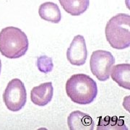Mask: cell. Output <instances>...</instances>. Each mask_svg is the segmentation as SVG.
<instances>
[{"label": "cell", "instance_id": "4fadbf2b", "mask_svg": "<svg viewBox=\"0 0 130 130\" xmlns=\"http://www.w3.org/2000/svg\"><path fill=\"white\" fill-rule=\"evenodd\" d=\"M1 71H2V61L0 59V74H1Z\"/></svg>", "mask_w": 130, "mask_h": 130}, {"label": "cell", "instance_id": "5b68a950", "mask_svg": "<svg viewBox=\"0 0 130 130\" xmlns=\"http://www.w3.org/2000/svg\"><path fill=\"white\" fill-rule=\"evenodd\" d=\"M115 63V59L111 52L103 50L93 51L90 61V67L93 75L100 81H106Z\"/></svg>", "mask_w": 130, "mask_h": 130}, {"label": "cell", "instance_id": "277c9868", "mask_svg": "<svg viewBox=\"0 0 130 130\" xmlns=\"http://www.w3.org/2000/svg\"><path fill=\"white\" fill-rule=\"evenodd\" d=\"M4 102L12 111H18L25 105L27 93L23 83L19 79H13L7 84L3 94Z\"/></svg>", "mask_w": 130, "mask_h": 130}, {"label": "cell", "instance_id": "3957f363", "mask_svg": "<svg viewBox=\"0 0 130 130\" xmlns=\"http://www.w3.org/2000/svg\"><path fill=\"white\" fill-rule=\"evenodd\" d=\"M106 38L110 46L118 50L130 46V16L120 13L113 16L107 23Z\"/></svg>", "mask_w": 130, "mask_h": 130}, {"label": "cell", "instance_id": "7c38bea8", "mask_svg": "<svg viewBox=\"0 0 130 130\" xmlns=\"http://www.w3.org/2000/svg\"><path fill=\"white\" fill-rule=\"evenodd\" d=\"M36 64H37L38 70L45 74L51 72L54 67L52 59L46 56H42L38 57Z\"/></svg>", "mask_w": 130, "mask_h": 130}, {"label": "cell", "instance_id": "8fae6325", "mask_svg": "<svg viewBox=\"0 0 130 130\" xmlns=\"http://www.w3.org/2000/svg\"><path fill=\"white\" fill-rule=\"evenodd\" d=\"M65 11L72 16H79L88 9L90 0H59Z\"/></svg>", "mask_w": 130, "mask_h": 130}, {"label": "cell", "instance_id": "ba28073f", "mask_svg": "<svg viewBox=\"0 0 130 130\" xmlns=\"http://www.w3.org/2000/svg\"><path fill=\"white\" fill-rule=\"evenodd\" d=\"M67 123L71 130L87 129H94V121L88 114L79 111H74L70 113Z\"/></svg>", "mask_w": 130, "mask_h": 130}, {"label": "cell", "instance_id": "8992f818", "mask_svg": "<svg viewBox=\"0 0 130 130\" xmlns=\"http://www.w3.org/2000/svg\"><path fill=\"white\" fill-rule=\"evenodd\" d=\"M67 57L70 64L75 66H82L86 62L88 50L83 36H74L67 51Z\"/></svg>", "mask_w": 130, "mask_h": 130}, {"label": "cell", "instance_id": "30bf717a", "mask_svg": "<svg viewBox=\"0 0 130 130\" xmlns=\"http://www.w3.org/2000/svg\"><path fill=\"white\" fill-rule=\"evenodd\" d=\"M38 14L41 18L51 23H59L61 19L59 6L51 2H46L41 5L38 9Z\"/></svg>", "mask_w": 130, "mask_h": 130}, {"label": "cell", "instance_id": "6da1fadb", "mask_svg": "<svg viewBox=\"0 0 130 130\" xmlns=\"http://www.w3.org/2000/svg\"><path fill=\"white\" fill-rule=\"evenodd\" d=\"M66 93L75 103L80 105L90 104L94 101L97 96V84L87 74H74L67 81Z\"/></svg>", "mask_w": 130, "mask_h": 130}, {"label": "cell", "instance_id": "7a4b0ae2", "mask_svg": "<svg viewBox=\"0 0 130 130\" xmlns=\"http://www.w3.org/2000/svg\"><path fill=\"white\" fill-rule=\"evenodd\" d=\"M29 42L26 34L20 28L7 27L0 32V52L9 59H18L28 51Z\"/></svg>", "mask_w": 130, "mask_h": 130}, {"label": "cell", "instance_id": "52a82bcc", "mask_svg": "<svg viewBox=\"0 0 130 130\" xmlns=\"http://www.w3.org/2000/svg\"><path fill=\"white\" fill-rule=\"evenodd\" d=\"M54 95V88L51 82L34 87L30 92V99L35 105L44 106L51 102Z\"/></svg>", "mask_w": 130, "mask_h": 130}, {"label": "cell", "instance_id": "9c48e42d", "mask_svg": "<svg viewBox=\"0 0 130 130\" xmlns=\"http://www.w3.org/2000/svg\"><path fill=\"white\" fill-rule=\"evenodd\" d=\"M112 79L123 88L130 89V64H120L113 66L111 70Z\"/></svg>", "mask_w": 130, "mask_h": 130}]
</instances>
